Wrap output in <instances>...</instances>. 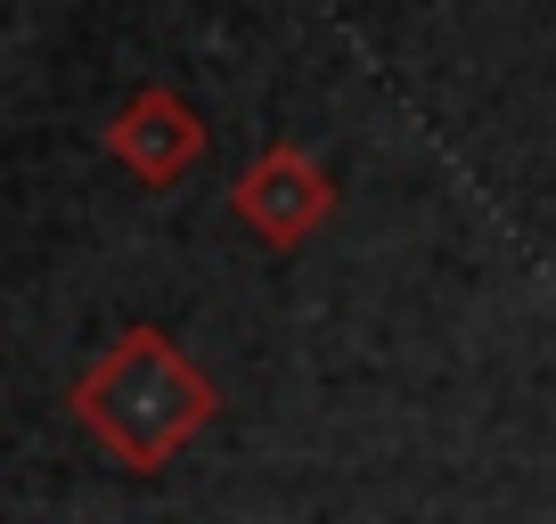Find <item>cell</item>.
<instances>
[{"label":"cell","instance_id":"cell-1","mask_svg":"<svg viewBox=\"0 0 556 524\" xmlns=\"http://www.w3.org/2000/svg\"><path fill=\"white\" fill-rule=\"evenodd\" d=\"M213 410H222L213 377L197 361H180V345L156 336V328L115 336V345L83 369V385H74V419L139 475L173 467V459L213 426Z\"/></svg>","mask_w":556,"mask_h":524},{"label":"cell","instance_id":"cell-2","mask_svg":"<svg viewBox=\"0 0 556 524\" xmlns=\"http://www.w3.org/2000/svg\"><path fill=\"white\" fill-rule=\"evenodd\" d=\"M238 213L262 229V238H303V229L328 213V180L312 173L303 157H270V164H254L245 173V189H238Z\"/></svg>","mask_w":556,"mask_h":524},{"label":"cell","instance_id":"cell-3","mask_svg":"<svg viewBox=\"0 0 556 524\" xmlns=\"http://www.w3.org/2000/svg\"><path fill=\"white\" fill-rule=\"evenodd\" d=\"M115 157L131 164V173H148V180H173L180 164L197 157V123L180 115L164 90H148V99H139L131 115L115 123Z\"/></svg>","mask_w":556,"mask_h":524}]
</instances>
